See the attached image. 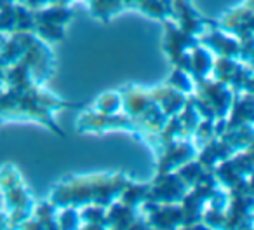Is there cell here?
I'll return each instance as SVG.
<instances>
[{
  "instance_id": "cell-1",
  "label": "cell",
  "mask_w": 254,
  "mask_h": 230,
  "mask_svg": "<svg viewBox=\"0 0 254 230\" xmlns=\"http://www.w3.org/2000/svg\"><path fill=\"white\" fill-rule=\"evenodd\" d=\"M129 181L127 174H89V176H70L56 185L49 201L56 208H84L87 204H98L108 208L124 185Z\"/></svg>"
},
{
  "instance_id": "cell-2",
  "label": "cell",
  "mask_w": 254,
  "mask_h": 230,
  "mask_svg": "<svg viewBox=\"0 0 254 230\" xmlns=\"http://www.w3.org/2000/svg\"><path fill=\"white\" fill-rule=\"evenodd\" d=\"M0 188L4 192L5 204L9 209V229L19 227L26 218L32 216L33 199L23 185L14 166L7 164V166L0 167Z\"/></svg>"
},
{
  "instance_id": "cell-3",
  "label": "cell",
  "mask_w": 254,
  "mask_h": 230,
  "mask_svg": "<svg viewBox=\"0 0 254 230\" xmlns=\"http://www.w3.org/2000/svg\"><path fill=\"white\" fill-rule=\"evenodd\" d=\"M119 92L120 98H122V106L129 115L145 122L152 133L160 131V128L166 124L167 117L160 112L157 103L153 101L150 91L136 87V85H126Z\"/></svg>"
},
{
  "instance_id": "cell-4",
  "label": "cell",
  "mask_w": 254,
  "mask_h": 230,
  "mask_svg": "<svg viewBox=\"0 0 254 230\" xmlns=\"http://www.w3.org/2000/svg\"><path fill=\"white\" fill-rule=\"evenodd\" d=\"M195 89H197L195 96L204 99V101L211 106L216 121H218V119L228 117V112H230V108H232L235 92H233L225 82H219V80H216V78L207 77L200 82H195Z\"/></svg>"
},
{
  "instance_id": "cell-5",
  "label": "cell",
  "mask_w": 254,
  "mask_h": 230,
  "mask_svg": "<svg viewBox=\"0 0 254 230\" xmlns=\"http://www.w3.org/2000/svg\"><path fill=\"white\" fill-rule=\"evenodd\" d=\"M198 149L193 145L190 138H181V140H174L173 143H169L167 147H164L157 155V174H164L169 173V171L178 169L180 166H183L185 162L195 159Z\"/></svg>"
},
{
  "instance_id": "cell-6",
  "label": "cell",
  "mask_w": 254,
  "mask_h": 230,
  "mask_svg": "<svg viewBox=\"0 0 254 230\" xmlns=\"http://www.w3.org/2000/svg\"><path fill=\"white\" fill-rule=\"evenodd\" d=\"M188 185L180 178L178 173L157 174L155 180L150 183L146 201L148 202H180L181 197L187 194Z\"/></svg>"
},
{
  "instance_id": "cell-7",
  "label": "cell",
  "mask_w": 254,
  "mask_h": 230,
  "mask_svg": "<svg viewBox=\"0 0 254 230\" xmlns=\"http://www.w3.org/2000/svg\"><path fill=\"white\" fill-rule=\"evenodd\" d=\"M216 25L223 32L237 37L240 44L253 42V7H251V4L240 5V7L225 12Z\"/></svg>"
},
{
  "instance_id": "cell-8",
  "label": "cell",
  "mask_w": 254,
  "mask_h": 230,
  "mask_svg": "<svg viewBox=\"0 0 254 230\" xmlns=\"http://www.w3.org/2000/svg\"><path fill=\"white\" fill-rule=\"evenodd\" d=\"M141 211L145 213V220L148 227L159 229H176L183 223V213L178 202H148L141 204Z\"/></svg>"
},
{
  "instance_id": "cell-9",
  "label": "cell",
  "mask_w": 254,
  "mask_h": 230,
  "mask_svg": "<svg viewBox=\"0 0 254 230\" xmlns=\"http://www.w3.org/2000/svg\"><path fill=\"white\" fill-rule=\"evenodd\" d=\"M198 44H202L211 53L218 54L221 58H235V60L242 58V44H240V40L237 37L230 35V33L223 32L218 25L211 26L207 32L202 33L198 37Z\"/></svg>"
},
{
  "instance_id": "cell-10",
  "label": "cell",
  "mask_w": 254,
  "mask_h": 230,
  "mask_svg": "<svg viewBox=\"0 0 254 230\" xmlns=\"http://www.w3.org/2000/svg\"><path fill=\"white\" fill-rule=\"evenodd\" d=\"M171 7H173V21H178V26L185 30L187 33H191L195 37H200L204 32H207L211 26L216 23L207 21L202 18L188 0H171Z\"/></svg>"
},
{
  "instance_id": "cell-11",
  "label": "cell",
  "mask_w": 254,
  "mask_h": 230,
  "mask_svg": "<svg viewBox=\"0 0 254 230\" xmlns=\"http://www.w3.org/2000/svg\"><path fill=\"white\" fill-rule=\"evenodd\" d=\"M166 28V39H164V51L169 56L171 63L176 65L188 51H191L198 44V37L187 33L173 21H164Z\"/></svg>"
},
{
  "instance_id": "cell-12",
  "label": "cell",
  "mask_w": 254,
  "mask_h": 230,
  "mask_svg": "<svg viewBox=\"0 0 254 230\" xmlns=\"http://www.w3.org/2000/svg\"><path fill=\"white\" fill-rule=\"evenodd\" d=\"M150 94H152L153 101L157 103L160 112H162L167 119L178 115V113L183 110L185 103H187V99H188L187 94L169 87L167 84L162 85V87H153L152 91H150Z\"/></svg>"
},
{
  "instance_id": "cell-13",
  "label": "cell",
  "mask_w": 254,
  "mask_h": 230,
  "mask_svg": "<svg viewBox=\"0 0 254 230\" xmlns=\"http://www.w3.org/2000/svg\"><path fill=\"white\" fill-rule=\"evenodd\" d=\"M212 63H214V58H212L211 51L202 44H197L190 51V77L193 78V82L207 78L211 75Z\"/></svg>"
},
{
  "instance_id": "cell-14",
  "label": "cell",
  "mask_w": 254,
  "mask_h": 230,
  "mask_svg": "<svg viewBox=\"0 0 254 230\" xmlns=\"http://www.w3.org/2000/svg\"><path fill=\"white\" fill-rule=\"evenodd\" d=\"M148 188H150V183H134V181H131V178H129V181H127V183L124 185L122 190H120L117 201H120L126 206H131V208L138 209L139 206L146 201Z\"/></svg>"
},
{
  "instance_id": "cell-15",
  "label": "cell",
  "mask_w": 254,
  "mask_h": 230,
  "mask_svg": "<svg viewBox=\"0 0 254 230\" xmlns=\"http://www.w3.org/2000/svg\"><path fill=\"white\" fill-rule=\"evenodd\" d=\"M134 9H139L141 12L160 21H173V7L171 0H138Z\"/></svg>"
},
{
  "instance_id": "cell-16",
  "label": "cell",
  "mask_w": 254,
  "mask_h": 230,
  "mask_svg": "<svg viewBox=\"0 0 254 230\" xmlns=\"http://www.w3.org/2000/svg\"><path fill=\"white\" fill-rule=\"evenodd\" d=\"M89 4H91L92 16L103 19V21H110L113 14L126 9L122 0H89Z\"/></svg>"
},
{
  "instance_id": "cell-17",
  "label": "cell",
  "mask_w": 254,
  "mask_h": 230,
  "mask_svg": "<svg viewBox=\"0 0 254 230\" xmlns=\"http://www.w3.org/2000/svg\"><path fill=\"white\" fill-rule=\"evenodd\" d=\"M58 215H60V208L53 204V202H42L35 208L33 218L40 223L42 229H58Z\"/></svg>"
},
{
  "instance_id": "cell-18",
  "label": "cell",
  "mask_w": 254,
  "mask_h": 230,
  "mask_svg": "<svg viewBox=\"0 0 254 230\" xmlns=\"http://www.w3.org/2000/svg\"><path fill=\"white\" fill-rule=\"evenodd\" d=\"M167 85L176 89V91L183 92V94H187V96L191 94L195 89V82H193V78L190 77V74H187L185 70L176 68V67H174L173 75H171L169 80H167Z\"/></svg>"
},
{
  "instance_id": "cell-19",
  "label": "cell",
  "mask_w": 254,
  "mask_h": 230,
  "mask_svg": "<svg viewBox=\"0 0 254 230\" xmlns=\"http://www.w3.org/2000/svg\"><path fill=\"white\" fill-rule=\"evenodd\" d=\"M122 108L120 92H105L96 101V112L99 113H117Z\"/></svg>"
},
{
  "instance_id": "cell-20",
  "label": "cell",
  "mask_w": 254,
  "mask_h": 230,
  "mask_svg": "<svg viewBox=\"0 0 254 230\" xmlns=\"http://www.w3.org/2000/svg\"><path fill=\"white\" fill-rule=\"evenodd\" d=\"M61 209H63L61 215H58V227L60 229H78V227H82L78 208L66 206V208H61Z\"/></svg>"
},
{
  "instance_id": "cell-21",
  "label": "cell",
  "mask_w": 254,
  "mask_h": 230,
  "mask_svg": "<svg viewBox=\"0 0 254 230\" xmlns=\"http://www.w3.org/2000/svg\"><path fill=\"white\" fill-rule=\"evenodd\" d=\"M23 5H26L28 9H40L44 7L46 4H53V0H19Z\"/></svg>"
},
{
  "instance_id": "cell-22",
  "label": "cell",
  "mask_w": 254,
  "mask_h": 230,
  "mask_svg": "<svg viewBox=\"0 0 254 230\" xmlns=\"http://www.w3.org/2000/svg\"><path fill=\"white\" fill-rule=\"evenodd\" d=\"M0 229H9V218L4 213H0Z\"/></svg>"
}]
</instances>
